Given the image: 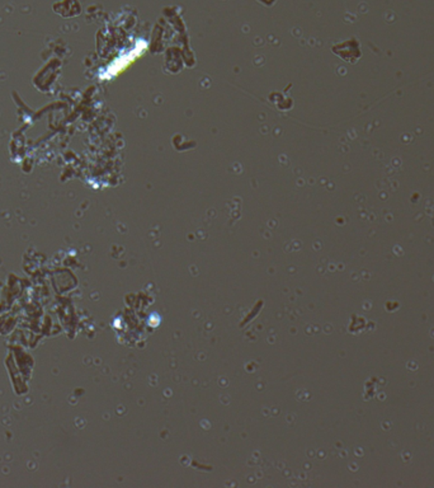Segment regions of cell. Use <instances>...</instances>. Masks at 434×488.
Segmentation results:
<instances>
[{
	"mask_svg": "<svg viewBox=\"0 0 434 488\" xmlns=\"http://www.w3.org/2000/svg\"><path fill=\"white\" fill-rule=\"evenodd\" d=\"M147 49V44H145L144 41H138L136 46L131 49L127 53L121 55L119 59L114 60L111 65L108 66V69L103 74V79H111L113 77L122 73L125 69L133 64L136 60L145 53V50Z\"/></svg>",
	"mask_w": 434,
	"mask_h": 488,
	"instance_id": "cell-1",
	"label": "cell"
}]
</instances>
